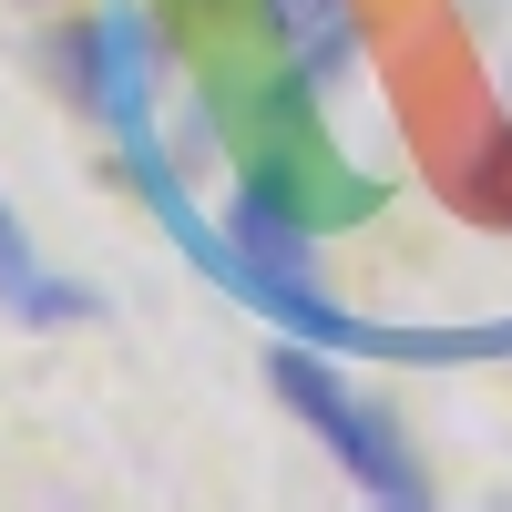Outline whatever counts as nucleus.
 Listing matches in <instances>:
<instances>
[{"label":"nucleus","mask_w":512,"mask_h":512,"mask_svg":"<svg viewBox=\"0 0 512 512\" xmlns=\"http://www.w3.org/2000/svg\"><path fill=\"white\" fill-rule=\"evenodd\" d=\"M267 379H277V400L308 420V431L338 451V472H349L369 502H400V512H420L431 502V482H420V461L400 451V431H390V410H369L359 390H338V369L328 359H308V349H277L267 359Z\"/></svg>","instance_id":"1"},{"label":"nucleus","mask_w":512,"mask_h":512,"mask_svg":"<svg viewBox=\"0 0 512 512\" xmlns=\"http://www.w3.org/2000/svg\"><path fill=\"white\" fill-rule=\"evenodd\" d=\"M267 31H277V62L308 72V82H338L359 62V11L349 0H267Z\"/></svg>","instance_id":"2"},{"label":"nucleus","mask_w":512,"mask_h":512,"mask_svg":"<svg viewBox=\"0 0 512 512\" xmlns=\"http://www.w3.org/2000/svg\"><path fill=\"white\" fill-rule=\"evenodd\" d=\"M0 308H11L21 328H72V318H93V287H72V277L41 267L11 205H0Z\"/></svg>","instance_id":"3"}]
</instances>
